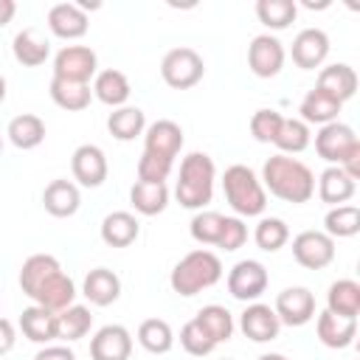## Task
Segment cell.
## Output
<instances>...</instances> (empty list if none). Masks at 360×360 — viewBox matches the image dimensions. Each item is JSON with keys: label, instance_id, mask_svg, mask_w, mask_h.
Returning a JSON list of instances; mask_svg holds the SVG:
<instances>
[{"label": "cell", "instance_id": "obj_18", "mask_svg": "<svg viewBox=\"0 0 360 360\" xmlns=\"http://www.w3.org/2000/svg\"><path fill=\"white\" fill-rule=\"evenodd\" d=\"M48 28L59 39H79L87 34L90 20L87 11H82L76 3H56L48 8Z\"/></svg>", "mask_w": 360, "mask_h": 360}, {"label": "cell", "instance_id": "obj_4", "mask_svg": "<svg viewBox=\"0 0 360 360\" xmlns=\"http://www.w3.org/2000/svg\"><path fill=\"white\" fill-rule=\"evenodd\" d=\"M222 278V262L214 250H205V248H197V250H188L174 267H172V276H169V284L177 295L183 298H191L208 287H214L217 281Z\"/></svg>", "mask_w": 360, "mask_h": 360}, {"label": "cell", "instance_id": "obj_22", "mask_svg": "<svg viewBox=\"0 0 360 360\" xmlns=\"http://www.w3.org/2000/svg\"><path fill=\"white\" fill-rule=\"evenodd\" d=\"M82 295L93 304V307H110L118 301L121 295V278L110 270V267H96L84 276L82 284Z\"/></svg>", "mask_w": 360, "mask_h": 360}, {"label": "cell", "instance_id": "obj_49", "mask_svg": "<svg viewBox=\"0 0 360 360\" xmlns=\"http://www.w3.org/2000/svg\"><path fill=\"white\" fill-rule=\"evenodd\" d=\"M256 360H287V357L278 354V352H270V354H262V357H256Z\"/></svg>", "mask_w": 360, "mask_h": 360}, {"label": "cell", "instance_id": "obj_45", "mask_svg": "<svg viewBox=\"0 0 360 360\" xmlns=\"http://www.w3.org/2000/svg\"><path fill=\"white\" fill-rule=\"evenodd\" d=\"M172 166L169 160H160V158H152V155H141L138 160V180L143 183H166V177L172 174Z\"/></svg>", "mask_w": 360, "mask_h": 360}, {"label": "cell", "instance_id": "obj_8", "mask_svg": "<svg viewBox=\"0 0 360 360\" xmlns=\"http://www.w3.org/2000/svg\"><path fill=\"white\" fill-rule=\"evenodd\" d=\"M267 284H270L267 267L256 259H242L228 270V292L236 301H245V304L259 301L262 292L267 290Z\"/></svg>", "mask_w": 360, "mask_h": 360}, {"label": "cell", "instance_id": "obj_46", "mask_svg": "<svg viewBox=\"0 0 360 360\" xmlns=\"http://www.w3.org/2000/svg\"><path fill=\"white\" fill-rule=\"evenodd\" d=\"M34 360H76V354H73V349H68L62 343H51V346H42L34 354Z\"/></svg>", "mask_w": 360, "mask_h": 360}, {"label": "cell", "instance_id": "obj_32", "mask_svg": "<svg viewBox=\"0 0 360 360\" xmlns=\"http://www.w3.org/2000/svg\"><path fill=\"white\" fill-rule=\"evenodd\" d=\"M326 309L340 318H357L360 315V284L354 278H338L335 284H329Z\"/></svg>", "mask_w": 360, "mask_h": 360}, {"label": "cell", "instance_id": "obj_51", "mask_svg": "<svg viewBox=\"0 0 360 360\" xmlns=\"http://www.w3.org/2000/svg\"><path fill=\"white\" fill-rule=\"evenodd\" d=\"M0 155H3V135H0Z\"/></svg>", "mask_w": 360, "mask_h": 360}, {"label": "cell", "instance_id": "obj_31", "mask_svg": "<svg viewBox=\"0 0 360 360\" xmlns=\"http://www.w3.org/2000/svg\"><path fill=\"white\" fill-rule=\"evenodd\" d=\"M129 202L138 214L143 217H155L160 211H166L169 205V188L166 183H143V180H135L132 188H129Z\"/></svg>", "mask_w": 360, "mask_h": 360}, {"label": "cell", "instance_id": "obj_47", "mask_svg": "<svg viewBox=\"0 0 360 360\" xmlns=\"http://www.w3.org/2000/svg\"><path fill=\"white\" fill-rule=\"evenodd\" d=\"M14 343H17V329H14V323H11L8 318H0V357L8 354V352L14 349Z\"/></svg>", "mask_w": 360, "mask_h": 360}, {"label": "cell", "instance_id": "obj_3", "mask_svg": "<svg viewBox=\"0 0 360 360\" xmlns=\"http://www.w3.org/2000/svg\"><path fill=\"white\" fill-rule=\"evenodd\" d=\"M214 180H217V166H214L211 155L188 152L180 160V174H177V186H174L177 202L188 211H202L214 197Z\"/></svg>", "mask_w": 360, "mask_h": 360}, {"label": "cell", "instance_id": "obj_16", "mask_svg": "<svg viewBox=\"0 0 360 360\" xmlns=\"http://www.w3.org/2000/svg\"><path fill=\"white\" fill-rule=\"evenodd\" d=\"M132 335L121 323L101 326L90 340V360H129Z\"/></svg>", "mask_w": 360, "mask_h": 360}, {"label": "cell", "instance_id": "obj_24", "mask_svg": "<svg viewBox=\"0 0 360 360\" xmlns=\"http://www.w3.org/2000/svg\"><path fill=\"white\" fill-rule=\"evenodd\" d=\"M357 191V183L340 169V166H326L318 177V197L326 205H346Z\"/></svg>", "mask_w": 360, "mask_h": 360}, {"label": "cell", "instance_id": "obj_17", "mask_svg": "<svg viewBox=\"0 0 360 360\" xmlns=\"http://www.w3.org/2000/svg\"><path fill=\"white\" fill-rule=\"evenodd\" d=\"M239 329H242V335L250 338L253 343H267V340H276V338H278L281 323H278L273 307L253 301V304H248V307L242 309V315H239Z\"/></svg>", "mask_w": 360, "mask_h": 360}, {"label": "cell", "instance_id": "obj_35", "mask_svg": "<svg viewBox=\"0 0 360 360\" xmlns=\"http://www.w3.org/2000/svg\"><path fill=\"white\" fill-rule=\"evenodd\" d=\"M138 343L149 354H166L174 346V332H172L169 321H163V318H146L138 326Z\"/></svg>", "mask_w": 360, "mask_h": 360}, {"label": "cell", "instance_id": "obj_52", "mask_svg": "<svg viewBox=\"0 0 360 360\" xmlns=\"http://www.w3.org/2000/svg\"><path fill=\"white\" fill-rule=\"evenodd\" d=\"M222 360H231V357H222Z\"/></svg>", "mask_w": 360, "mask_h": 360}, {"label": "cell", "instance_id": "obj_23", "mask_svg": "<svg viewBox=\"0 0 360 360\" xmlns=\"http://www.w3.org/2000/svg\"><path fill=\"white\" fill-rule=\"evenodd\" d=\"M340 110H343V104H340L335 96H329L326 90H321V87H312V90L301 98V107H298L301 121H304L307 127H309V124H318V127L332 124V121H338Z\"/></svg>", "mask_w": 360, "mask_h": 360}, {"label": "cell", "instance_id": "obj_33", "mask_svg": "<svg viewBox=\"0 0 360 360\" xmlns=\"http://www.w3.org/2000/svg\"><path fill=\"white\" fill-rule=\"evenodd\" d=\"M107 129L115 141H135L138 135H143L146 129V115L141 107H118L110 112L107 118Z\"/></svg>", "mask_w": 360, "mask_h": 360}, {"label": "cell", "instance_id": "obj_41", "mask_svg": "<svg viewBox=\"0 0 360 360\" xmlns=\"http://www.w3.org/2000/svg\"><path fill=\"white\" fill-rule=\"evenodd\" d=\"M222 225H225V214H219V211H197L191 217L188 231H191V239L194 242L214 245L217 248V242L222 236Z\"/></svg>", "mask_w": 360, "mask_h": 360}, {"label": "cell", "instance_id": "obj_15", "mask_svg": "<svg viewBox=\"0 0 360 360\" xmlns=\"http://www.w3.org/2000/svg\"><path fill=\"white\" fill-rule=\"evenodd\" d=\"M290 56L292 62L301 68V70H315L323 65V59L329 56V37L323 28H301L292 39V48H290Z\"/></svg>", "mask_w": 360, "mask_h": 360}, {"label": "cell", "instance_id": "obj_48", "mask_svg": "<svg viewBox=\"0 0 360 360\" xmlns=\"http://www.w3.org/2000/svg\"><path fill=\"white\" fill-rule=\"evenodd\" d=\"M14 14H17V3L14 0H0V28L8 25L14 20Z\"/></svg>", "mask_w": 360, "mask_h": 360}, {"label": "cell", "instance_id": "obj_30", "mask_svg": "<svg viewBox=\"0 0 360 360\" xmlns=\"http://www.w3.org/2000/svg\"><path fill=\"white\" fill-rule=\"evenodd\" d=\"M11 51H14V59L25 68H39L45 65V59L51 56V42L45 37H39L34 28H22L14 42H11Z\"/></svg>", "mask_w": 360, "mask_h": 360}, {"label": "cell", "instance_id": "obj_5", "mask_svg": "<svg viewBox=\"0 0 360 360\" xmlns=\"http://www.w3.org/2000/svg\"><path fill=\"white\" fill-rule=\"evenodd\" d=\"M222 191H225V200L239 219L242 217H259L267 208V191H264L262 180L256 177V172L245 163H233L225 169Z\"/></svg>", "mask_w": 360, "mask_h": 360}, {"label": "cell", "instance_id": "obj_12", "mask_svg": "<svg viewBox=\"0 0 360 360\" xmlns=\"http://www.w3.org/2000/svg\"><path fill=\"white\" fill-rule=\"evenodd\" d=\"M284 59H287L284 45H281L273 34H259V37H253L250 45H248V68H250V73L259 76V79H273V76H278L281 68H284Z\"/></svg>", "mask_w": 360, "mask_h": 360}, {"label": "cell", "instance_id": "obj_25", "mask_svg": "<svg viewBox=\"0 0 360 360\" xmlns=\"http://www.w3.org/2000/svg\"><path fill=\"white\" fill-rule=\"evenodd\" d=\"M315 87L326 90L329 96H335V98L343 104V101H349V98L357 93V73H354L352 65H346V62H335V65L321 68V73H318V84H315Z\"/></svg>", "mask_w": 360, "mask_h": 360}, {"label": "cell", "instance_id": "obj_34", "mask_svg": "<svg viewBox=\"0 0 360 360\" xmlns=\"http://www.w3.org/2000/svg\"><path fill=\"white\" fill-rule=\"evenodd\" d=\"M256 17L270 31H284L298 17L295 0H256Z\"/></svg>", "mask_w": 360, "mask_h": 360}, {"label": "cell", "instance_id": "obj_37", "mask_svg": "<svg viewBox=\"0 0 360 360\" xmlns=\"http://www.w3.org/2000/svg\"><path fill=\"white\" fill-rule=\"evenodd\" d=\"M56 323H59V340L65 343H73V340H82L90 326H93V312L82 304H70L68 309L56 312Z\"/></svg>", "mask_w": 360, "mask_h": 360}, {"label": "cell", "instance_id": "obj_13", "mask_svg": "<svg viewBox=\"0 0 360 360\" xmlns=\"http://www.w3.org/2000/svg\"><path fill=\"white\" fill-rule=\"evenodd\" d=\"M180 149H183V129H180L177 121L158 118L155 124H149L143 129V155H152V158L174 163Z\"/></svg>", "mask_w": 360, "mask_h": 360}, {"label": "cell", "instance_id": "obj_1", "mask_svg": "<svg viewBox=\"0 0 360 360\" xmlns=\"http://www.w3.org/2000/svg\"><path fill=\"white\" fill-rule=\"evenodd\" d=\"M20 287L22 292L51 312H62L76 301V284L62 270L59 259L51 253H34L20 267Z\"/></svg>", "mask_w": 360, "mask_h": 360}, {"label": "cell", "instance_id": "obj_19", "mask_svg": "<svg viewBox=\"0 0 360 360\" xmlns=\"http://www.w3.org/2000/svg\"><path fill=\"white\" fill-rule=\"evenodd\" d=\"M315 332L326 349H346L357 338V318H340V315L323 309V312H318Z\"/></svg>", "mask_w": 360, "mask_h": 360}, {"label": "cell", "instance_id": "obj_7", "mask_svg": "<svg viewBox=\"0 0 360 360\" xmlns=\"http://www.w3.org/2000/svg\"><path fill=\"white\" fill-rule=\"evenodd\" d=\"M315 152L329 166H340L346 158H352L354 152H360V138L354 135V129L349 124L332 121V124H323L315 132Z\"/></svg>", "mask_w": 360, "mask_h": 360}, {"label": "cell", "instance_id": "obj_20", "mask_svg": "<svg viewBox=\"0 0 360 360\" xmlns=\"http://www.w3.org/2000/svg\"><path fill=\"white\" fill-rule=\"evenodd\" d=\"M42 205L51 217L56 219H68L79 211L82 205V194H79V186L73 180H51L42 191Z\"/></svg>", "mask_w": 360, "mask_h": 360}, {"label": "cell", "instance_id": "obj_39", "mask_svg": "<svg viewBox=\"0 0 360 360\" xmlns=\"http://www.w3.org/2000/svg\"><path fill=\"white\" fill-rule=\"evenodd\" d=\"M194 318L202 323V329L214 338L217 346L225 343V340H231V335H233V315H231L225 307H219V304H208V307H202Z\"/></svg>", "mask_w": 360, "mask_h": 360}, {"label": "cell", "instance_id": "obj_27", "mask_svg": "<svg viewBox=\"0 0 360 360\" xmlns=\"http://www.w3.org/2000/svg\"><path fill=\"white\" fill-rule=\"evenodd\" d=\"M141 233V222L129 211H112L101 219V239L110 248H129Z\"/></svg>", "mask_w": 360, "mask_h": 360}, {"label": "cell", "instance_id": "obj_21", "mask_svg": "<svg viewBox=\"0 0 360 360\" xmlns=\"http://www.w3.org/2000/svg\"><path fill=\"white\" fill-rule=\"evenodd\" d=\"M20 329L31 343H42L48 346L51 340H59V323H56V312L31 304L28 309L20 312Z\"/></svg>", "mask_w": 360, "mask_h": 360}, {"label": "cell", "instance_id": "obj_38", "mask_svg": "<svg viewBox=\"0 0 360 360\" xmlns=\"http://www.w3.org/2000/svg\"><path fill=\"white\" fill-rule=\"evenodd\" d=\"M312 135H309V127L301 121V118H284L281 127H278V135L273 141V146L281 149V155H298L309 146Z\"/></svg>", "mask_w": 360, "mask_h": 360}, {"label": "cell", "instance_id": "obj_10", "mask_svg": "<svg viewBox=\"0 0 360 360\" xmlns=\"http://www.w3.org/2000/svg\"><path fill=\"white\" fill-rule=\"evenodd\" d=\"M292 259L307 270H323L335 262V239L323 231H301L292 236Z\"/></svg>", "mask_w": 360, "mask_h": 360}, {"label": "cell", "instance_id": "obj_11", "mask_svg": "<svg viewBox=\"0 0 360 360\" xmlns=\"http://www.w3.org/2000/svg\"><path fill=\"white\" fill-rule=\"evenodd\" d=\"M70 172H73V180L84 188H98L107 174H110V163H107V155L101 146L96 143H82L73 149L70 155Z\"/></svg>", "mask_w": 360, "mask_h": 360}, {"label": "cell", "instance_id": "obj_43", "mask_svg": "<svg viewBox=\"0 0 360 360\" xmlns=\"http://www.w3.org/2000/svg\"><path fill=\"white\" fill-rule=\"evenodd\" d=\"M284 115L276 112V110H256L250 115V135L259 141V143H273L276 135H278V127H281Z\"/></svg>", "mask_w": 360, "mask_h": 360}, {"label": "cell", "instance_id": "obj_6", "mask_svg": "<svg viewBox=\"0 0 360 360\" xmlns=\"http://www.w3.org/2000/svg\"><path fill=\"white\" fill-rule=\"evenodd\" d=\"M160 76H163V82L172 90H188V87H194V84L202 82L205 62H202V56L194 48L180 45V48H172V51L163 53V59H160Z\"/></svg>", "mask_w": 360, "mask_h": 360}, {"label": "cell", "instance_id": "obj_40", "mask_svg": "<svg viewBox=\"0 0 360 360\" xmlns=\"http://www.w3.org/2000/svg\"><path fill=\"white\" fill-rule=\"evenodd\" d=\"M287 239H290V228H287V222L278 219V217H262L259 225H256V231H253V242H256L259 250H264V253L281 250V248L287 245Z\"/></svg>", "mask_w": 360, "mask_h": 360}, {"label": "cell", "instance_id": "obj_28", "mask_svg": "<svg viewBox=\"0 0 360 360\" xmlns=\"http://www.w3.org/2000/svg\"><path fill=\"white\" fill-rule=\"evenodd\" d=\"M51 98L56 107L68 110V112H82L90 107V98H93V90L90 84H82V82H68V79H56L51 76V87H48Z\"/></svg>", "mask_w": 360, "mask_h": 360}, {"label": "cell", "instance_id": "obj_42", "mask_svg": "<svg viewBox=\"0 0 360 360\" xmlns=\"http://www.w3.org/2000/svg\"><path fill=\"white\" fill-rule=\"evenodd\" d=\"M180 346H183L191 357H205V354H211V352L217 349L214 338L202 329V323H200L197 318H191V321L183 323V329H180Z\"/></svg>", "mask_w": 360, "mask_h": 360}, {"label": "cell", "instance_id": "obj_2", "mask_svg": "<svg viewBox=\"0 0 360 360\" xmlns=\"http://www.w3.org/2000/svg\"><path fill=\"white\" fill-rule=\"evenodd\" d=\"M262 186L273 197H278L284 202H292V205H301V202H309L312 194H315V174L298 158H290V155L278 152V155L264 160Z\"/></svg>", "mask_w": 360, "mask_h": 360}, {"label": "cell", "instance_id": "obj_14", "mask_svg": "<svg viewBox=\"0 0 360 360\" xmlns=\"http://www.w3.org/2000/svg\"><path fill=\"white\" fill-rule=\"evenodd\" d=\"M273 312L278 318V323L287 326H304L315 318V295L307 287H287L276 295Z\"/></svg>", "mask_w": 360, "mask_h": 360}, {"label": "cell", "instance_id": "obj_50", "mask_svg": "<svg viewBox=\"0 0 360 360\" xmlns=\"http://www.w3.org/2000/svg\"><path fill=\"white\" fill-rule=\"evenodd\" d=\"M6 101V79H3V73H0V104Z\"/></svg>", "mask_w": 360, "mask_h": 360}, {"label": "cell", "instance_id": "obj_44", "mask_svg": "<svg viewBox=\"0 0 360 360\" xmlns=\"http://www.w3.org/2000/svg\"><path fill=\"white\" fill-rule=\"evenodd\" d=\"M245 242H248V225H245L239 217H225L222 236H219L217 248L225 250V253H233V250H239Z\"/></svg>", "mask_w": 360, "mask_h": 360}, {"label": "cell", "instance_id": "obj_26", "mask_svg": "<svg viewBox=\"0 0 360 360\" xmlns=\"http://www.w3.org/2000/svg\"><path fill=\"white\" fill-rule=\"evenodd\" d=\"M90 90H93V96H96L101 104L115 107V110L124 107L127 98H129V93H132L127 73H121V70H115V68L98 70L96 79H93V87H90Z\"/></svg>", "mask_w": 360, "mask_h": 360}, {"label": "cell", "instance_id": "obj_29", "mask_svg": "<svg viewBox=\"0 0 360 360\" xmlns=\"http://www.w3.org/2000/svg\"><path fill=\"white\" fill-rule=\"evenodd\" d=\"M6 135H8V141H11L17 149H22V152L37 149V146L45 141V121H42L39 115H34V112L14 115V118L8 121Z\"/></svg>", "mask_w": 360, "mask_h": 360}, {"label": "cell", "instance_id": "obj_9", "mask_svg": "<svg viewBox=\"0 0 360 360\" xmlns=\"http://www.w3.org/2000/svg\"><path fill=\"white\" fill-rule=\"evenodd\" d=\"M96 73H98V56L87 45H65L53 56V76L56 79L90 84V79H96Z\"/></svg>", "mask_w": 360, "mask_h": 360}, {"label": "cell", "instance_id": "obj_36", "mask_svg": "<svg viewBox=\"0 0 360 360\" xmlns=\"http://www.w3.org/2000/svg\"><path fill=\"white\" fill-rule=\"evenodd\" d=\"M323 233H329L332 239H349L360 233V208L349 202L329 208L323 217Z\"/></svg>", "mask_w": 360, "mask_h": 360}]
</instances>
